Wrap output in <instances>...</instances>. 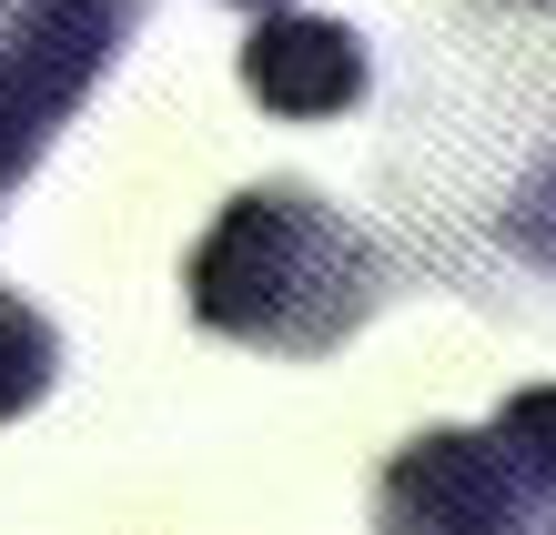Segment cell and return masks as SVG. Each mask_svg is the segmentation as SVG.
Instances as JSON below:
<instances>
[{
    "mask_svg": "<svg viewBox=\"0 0 556 535\" xmlns=\"http://www.w3.org/2000/svg\"><path fill=\"white\" fill-rule=\"evenodd\" d=\"M182 304L203 333L264 354H334L354 344L384 304H395V263L344 203H324L314 182H253L213 213V232L182 263Z\"/></svg>",
    "mask_w": 556,
    "mask_h": 535,
    "instance_id": "cell-1",
    "label": "cell"
},
{
    "mask_svg": "<svg viewBox=\"0 0 556 535\" xmlns=\"http://www.w3.org/2000/svg\"><path fill=\"white\" fill-rule=\"evenodd\" d=\"M375 535H546L485 424H425L375 475Z\"/></svg>",
    "mask_w": 556,
    "mask_h": 535,
    "instance_id": "cell-2",
    "label": "cell"
},
{
    "mask_svg": "<svg viewBox=\"0 0 556 535\" xmlns=\"http://www.w3.org/2000/svg\"><path fill=\"white\" fill-rule=\"evenodd\" d=\"M152 0H0V72H11L51 122L91 102V81L122 61Z\"/></svg>",
    "mask_w": 556,
    "mask_h": 535,
    "instance_id": "cell-3",
    "label": "cell"
},
{
    "mask_svg": "<svg viewBox=\"0 0 556 535\" xmlns=\"http://www.w3.org/2000/svg\"><path fill=\"white\" fill-rule=\"evenodd\" d=\"M243 91L264 112L283 122H324V112H354L365 102V81H375V61H365V30L354 21H314V11H274V21H253V41H243Z\"/></svg>",
    "mask_w": 556,
    "mask_h": 535,
    "instance_id": "cell-4",
    "label": "cell"
},
{
    "mask_svg": "<svg viewBox=\"0 0 556 535\" xmlns=\"http://www.w3.org/2000/svg\"><path fill=\"white\" fill-rule=\"evenodd\" d=\"M51 374H61V333H51V314L30 304V293L0 283V424L41 405Z\"/></svg>",
    "mask_w": 556,
    "mask_h": 535,
    "instance_id": "cell-5",
    "label": "cell"
},
{
    "mask_svg": "<svg viewBox=\"0 0 556 535\" xmlns=\"http://www.w3.org/2000/svg\"><path fill=\"white\" fill-rule=\"evenodd\" d=\"M485 434L506 445L516 485H527V506H536V515H546V535H556V384H527V394H506Z\"/></svg>",
    "mask_w": 556,
    "mask_h": 535,
    "instance_id": "cell-6",
    "label": "cell"
},
{
    "mask_svg": "<svg viewBox=\"0 0 556 535\" xmlns=\"http://www.w3.org/2000/svg\"><path fill=\"white\" fill-rule=\"evenodd\" d=\"M506 253L536 263V273H556V142L536 152V173L506 192Z\"/></svg>",
    "mask_w": 556,
    "mask_h": 535,
    "instance_id": "cell-7",
    "label": "cell"
},
{
    "mask_svg": "<svg viewBox=\"0 0 556 535\" xmlns=\"http://www.w3.org/2000/svg\"><path fill=\"white\" fill-rule=\"evenodd\" d=\"M51 131H61V122H51L41 102H30V91H21L11 72H0V203H11V192L30 182V162L51 152Z\"/></svg>",
    "mask_w": 556,
    "mask_h": 535,
    "instance_id": "cell-8",
    "label": "cell"
},
{
    "mask_svg": "<svg viewBox=\"0 0 556 535\" xmlns=\"http://www.w3.org/2000/svg\"><path fill=\"white\" fill-rule=\"evenodd\" d=\"M243 11H253V21H274V11H283V0H243Z\"/></svg>",
    "mask_w": 556,
    "mask_h": 535,
    "instance_id": "cell-9",
    "label": "cell"
},
{
    "mask_svg": "<svg viewBox=\"0 0 556 535\" xmlns=\"http://www.w3.org/2000/svg\"><path fill=\"white\" fill-rule=\"evenodd\" d=\"M506 11H556V0H506Z\"/></svg>",
    "mask_w": 556,
    "mask_h": 535,
    "instance_id": "cell-10",
    "label": "cell"
}]
</instances>
